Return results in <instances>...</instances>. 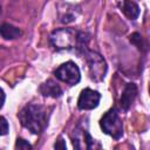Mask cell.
Returning <instances> with one entry per match:
<instances>
[{"label": "cell", "mask_w": 150, "mask_h": 150, "mask_svg": "<svg viewBox=\"0 0 150 150\" xmlns=\"http://www.w3.org/2000/svg\"><path fill=\"white\" fill-rule=\"evenodd\" d=\"M130 41H131V43L136 45L139 49L143 47V43H142V36H141L139 33H134L132 35H130Z\"/></svg>", "instance_id": "14"}, {"label": "cell", "mask_w": 150, "mask_h": 150, "mask_svg": "<svg viewBox=\"0 0 150 150\" xmlns=\"http://www.w3.org/2000/svg\"><path fill=\"white\" fill-rule=\"evenodd\" d=\"M54 148H55V149H62V150H63V149H66V143H64V141L60 137V138H59V141H56V142H55Z\"/></svg>", "instance_id": "16"}, {"label": "cell", "mask_w": 150, "mask_h": 150, "mask_svg": "<svg viewBox=\"0 0 150 150\" xmlns=\"http://www.w3.org/2000/svg\"><path fill=\"white\" fill-rule=\"evenodd\" d=\"M83 56H84V60L88 66L90 79L95 82L102 81L105 77L107 68H108L103 56L101 54H98L97 52L89 50V49H87L83 53Z\"/></svg>", "instance_id": "4"}, {"label": "cell", "mask_w": 150, "mask_h": 150, "mask_svg": "<svg viewBox=\"0 0 150 150\" xmlns=\"http://www.w3.org/2000/svg\"><path fill=\"white\" fill-rule=\"evenodd\" d=\"M90 35L74 28H59L50 34V42L56 50H73L80 55L88 49Z\"/></svg>", "instance_id": "1"}, {"label": "cell", "mask_w": 150, "mask_h": 150, "mask_svg": "<svg viewBox=\"0 0 150 150\" xmlns=\"http://www.w3.org/2000/svg\"><path fill=\"white\" fill-rule=\"evenodd\" d=\"M77 14H79V9H76L75 6L69 4H66L63 8L61 7L59 8V18H60V21L63 23H69L75 21L77 18Z\"/></svg>", "instance_id": "10"}, {"label": "cell", "mask_w": 150, "mask_h": 150, "mask_svg": "<svg viewBox=\"0 0 150 150\" xmlns=\"http://www.w3.org/2000/svg\"><path fill=\"white\" fill-rule=\"evenodd\" d=\"M100 127L102 131L114 139H120L123 136V123L115 108L109 109L101 118Z\"/></svg>", "instance_id": "3"}, {"label": "cell", "mask_w": 150, "mask_h": 150, "mask_svg": "<svg viewBox=\"0 0 150 150\" xmlns=\"http://www.w3.org/2000/svg\"><path fill=\"white\" fill-rule=\"evenodd\" d=\"M15 149H32V145L23 138H18L15 143Z\"/></svg>", "instance_id": "15"}, {"label": "cell", "mask_w": 150, "mask_h": 150, "mask_svg": "<svg viewBox=\"0 0 150 150\" xmlns=\"http://www.w3.org/2000/svg\"><path fill=\"white\" fill-rule=\"evenodd\" d=\"M121 11L129 20H136L139 15V7L132 0H123L121 4Z\"/></svg>", "instance_id": "11"}, {"label": "cell", "mask_w": 150, "mask_h": 150, "mask_svg": "<svg viewBox=\"0 0 150 150\" xmlns=\"http://www.w3.org/2000/svg\"><path fill=\"white\" fill-rule=\"evenodd\" d=\"M55 76L60 81L69 84V86H75L80 82L81 80V73L76 63L73 61H68L62 63L61 66L57 67L55 70Z\"/></svg>", "instance_id": "5"}, {"label": "cell", "mask_w": 150, "mask_h": 150, "mask_svg": "<svg viewBox=\"0 0 150 150\" xmlns=\"http://www.w3.org/2000/svg\"><path fill=\"white\" fill-rule=\"evenodd\" d=\"M137 96V87L135 83H127L120 98V105L123 110H129Z\"/></svg>", "instance_id": "8"}, {"label": "cell", "mask_w": 150, "mask_h": 150, "mask_svg": "<svg viewBox=\"0 0 150 150\" xmlns=\"http://www.w3.org/2000/svg\"><path fill=\"white\" fill-rule=\"evenodd\" d=\"M101 94L96 90H93L90 88H86L81 91L79 100H77V107L81 110H91L96 108L100 103Z\"/></svg>", "instance_id": "6"}, {"label": "cell", "mask_w": 150, "mask_h": 150, "mask_svg": "<svg viewBox=\"0 0 150 150\" xmlns=\"http://www.w3.org/2000/svg\"><path fill=\"white\" fill-rule=\"evenodd\" d=\"M9 131V125L7 120L4 116H0V136H5L7 135Z\"/></svg>", "instance_id": "13"}, {"label": "cell", "mask_w": 150, "mask_h": 150, "mask_svg": "<svg viewBox=\"0 0 150 150\" xmlns=\"http://www.w3.org/2000/svg\"><path fill=\"white\" fill-rule=\"evenodd\" d=\"M74 134L75 136L73 137V144L75 148L77 149H91L95 144V139L89 135V132L83 129V128H80L77 127L75 130H74Z\"/></svg>", "instance_id": "7"}, {"label": "cell", "mask_w": 150, "mask_h": 150, "mask_svg": "<svg viewBox=\"0 0 150 150\" xmlns=\"http://www.w3.org/2000/svg\"><path fill=\"white\" fill-rule=\"evenodd\" d=\"M40 93L45 96V97H53V98H57L62 95V89L59 86V83H56L54 80H47L45 81L40 88H39Z\"/></svg>", "instance_id": "9"}, {"label": "cell", "mask_w": 150, "mask_h": 150, "mask_svg": "<svg viewBox=\"0 0 150 150\" xmlns=\"http://www.w3.org/2000/svg\"><path fill=\"white\" fill-rule=\"evenodd\" d=\"M18 117L21 124L30 132L40 134L46 129L48 124L49 112L45 105L36 103H28L20 110Z\"/></svg>", "instance_id": "2"}, {"label": "cell", "mask_w": 150, "mask_h": 150, "mask_svg": "<svg viewBox=\"0 0 150 150\" xmlns=\"http://www.w3.org/2000/svg\"><path fill=\"white\" fill-rule=\"evenodd\" d=\"M5 98H6L5 93H4V90L0 88V109L2 108V105H4V103H5Z\"/></svg>", "instance_id": "17"}, {"label": "cell", "mask_w": 150, "mask_h": 150, "mask_svg": "<svg viewBox=\"0 0 150 150\" xmlns=\"http://www.w3.org/2000/svg\"><path fill=\"white\" fill-rule=\"evenodd\" d=\"M0 35L5 40H15L22 35V32L20 28L11 23H2L0 26Z\"/></svg>", "instance_id": "12"}]
</instances>
